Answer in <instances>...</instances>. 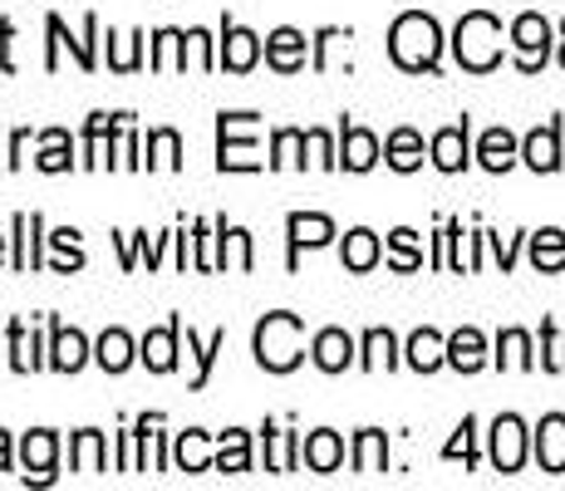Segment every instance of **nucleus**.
Listing matches in <instances>:
<instances>
[{
    "mask_svg": "<svg viewBox=\"0 0 565 491\" xmlns=\"http://www.w3.org/2000/svg\"><path fill=\"white\" fill-rule=\"evenodd\" d=\"M388 60L408 74H433L443 60V25L423 10H404L388 30Z\"/></svg>",
    "mask_w": 565,
    "mask_h": 491,
    "instance_id": "1",
    "label": "nucleus"
},
{
    "mask_svg": "<svg viewBox=\"0 0 565 491\" xmlns=\"http://www.w3.org/2000/svg\"><path fill=\"white\" fill-rule=\"evenodd\" d=\"M252 349L266 374H290V369H300V359H306V320L290 310H270L266 320H256Z\"/></svg>",
    "mask_w": 565,
    "mask_h": 491,
    "instance_id": "2",
    "label": "nucleus"
},
{
    "mask_svg": "<svg viewBox=\"0 0 565 491\" xmlns=\"http://www.w3.org/2000/svg\"><path fill=\"white\" fill-rule=\"evenodd\" d=\"M452 54L467 74H492L502 64V20L492 10H467L452 30Z\"/></svg>",
    "mask_w": 565,
    "mask_h": 491,
    "instance_id": "3",
    "label": "nucleus"
},
{
    "mask_svg": "<svg viewBox=\"0 0 565 491\" xmlns=\"http://www.w3.org/2000/svg\"><path fill=\"white\" fill-rule=\"evenodd\" d=\"M256 118L260 114H216V168L222 172H260L266 162L256 158Z\"/></svg>",
    "mask_w": 565,
    "mask_h": 491,
    "instance_id": "4",
    "label": "nucleus"
},
{
    "mask_svg": "<svg viewBox=\"0 0 565 491\" xmlns=\"http://www.w3.org/2000/svg\"><path fill=\"white\" fill-rule=\"evenodd\" d=\"M45 30H50V50H45V70H60V50L70 45L74 64H79L84 74L99 70V50H94V40H99V15H84V40H70V30H64L60 15H45Z\"/></svg>",
    "mask_w": 565,
    "mask_h": 491,
    "instance_id": "5",
    "label": "nucleus"
},
{
    "mask_svg": "<svg viewBox=\"0 0 565 491\" xmlns=\"http://www.w3.org/2000/svg\"><path fill=\"white\" fill-rule=\"evenodd\" d=\"M512 50H516V70L521 74H536L541 64L551 60V20L526 10V15L512 20Z\"/></svg>",
    "mask_w": 565,
    "mask_h": 491,
    "instance_id": "6",
    "label": "nucleus"
},
{
    "mask_svg": "<svg viewBox=\"0 0 565 491\" xmlns=\"http://www.w3.org/2000/svg\"><path fill=\"white\" fill-rule=\"evenodd\" d=\"M487 438H492V467L497 472H521V467H526V452H531V433H526V423L516 418V413H502V418L492 423V433H487Z\"/></svg>",
    "mask_w": 565,
    "mask_h": 491,
    "instance_id": "7",
    "label": "nucleus"
},
{
    "mask_svg": "<svg viewBox=\"0 0 565 491\" xmlns=\"http://www.w3.org/2000/svg\"><path fill=\"white\" fill-rule=\"evenodd\" d=\"M334 222L324 212H290L286 216V242H290V256H286V266L290 270H300V250H315V246H330L334 242Z\"/></svg>",
    "mask_w": 565,
    "mask_h": 491,
    "instance_id": "8",
    "label": "nucleus"
},
{
    "mask_svg": "<svg viewBox=\"0 0 565 491\" xmlns=\"http://www.w3.org/2000/svg\"><path fill=\"white\" fill-rule=\"evenodd\" d=\"M260 60V35L246 25H236L232 15L222 20V45H216V70H232V74H252Z\"/></svg>",
    "mask_w": 565,
    "mask_h": 491,
    "instance_id": "9",
    "label": "nucleus"
},
{
    "mask_svg": "<svg viewBox=\"0 0 565 491\" xmlns=\"http://www.w3.org/2000/svg\"><path fill=\"white\" fill-rule=\"evenodd\" d=\"M89 359H94V349H89V340H84L79 330H74V324L50 320V369L54 374H79Z\"/></svg>",
    "mask_w": 565,
    "mask_h": 491,
    "instance_id": "10",
    "label": "nucleus"
},
{
    "mask_svg": "<svg viewBox=\"0 0 565 491\" xmlns=\"http://www.w3.org/2000/svg\"><path fill=\"white\" fill-rule=\"evenodd\" d=\"M467 138H472V124H467V118H458V124H448V128H438V134H433V143H428L433 168H438V172H462L467 162H472V148H467Z\"/></svg>",
    "mask_w": 565,
    "mask_h": 491,
    "instance_id": "11",
    "label": "nucleus"
},
{
    "mask_svg": "<svg viewBox=\"0 0 565 491\" xmlns=\"http://www.w3.org/2000/svg\"><path fill=\"white\" fill-rule=\"evenodd\" d=\"M521 162L531 172H561V118H551V124L531 128L521 138Z\"/></svg>",
    "mask_w": 565,
    "mask_h": 491,
    "instance_id": "12",
    "label": "nucleus"
},
{
    "mask_svg": "<svg viewBox=\"0 0 565 491\" xmlns=\"http://www.w3.org/2000/svg\"><path fill=\"white\" fill-rule=\"evenodd\" d=\"M178 344H182V320L172 314L162 330H148L143 344H138V359H143L153 374H172L178 369Z\"/></svg>",
    "mask_w": 565,
    "mask_h": 491,
    "instance_id": "13",
    "label": "nucleus"
},
{
    "mask_svg": "<svg viewBox=\"0 0 565 491\" xmlns=\"http://www.w3.org/2000/svg\"><path fill=\"white\" fill-rule=\"evenodd\" d=\"M20 462H25V482H54V462H60V438L50 428L25 433L20 442Z\"/></svg>",
    "mask_w": 565,
    "mask_h": 491,
    "instance_id": "14",
    "label": "nucleus"
},
{
    "mask_svg": "<svg viewBox=\"0 0 565 491\" xmlns=\"http://www.w3.org/2000/svg\"><path fill=\"white\" fill-rule=\"evenodd\" d=\"M10 242H15V250H10V266L15 270H40L45 266V256H40V232H45V216L40 212H15V222H10Z\"/></svg>",
    "mask_w": 565,
    "mask_h": 491,
    "instance_id": "15",
    "label": "nucleus"
},
{
    "mask_svg": "<svg viewBox=\"0 0 565 491\" xmlns=\"http://www.w3.org/2000/svg\"><path fill=\"white\" fill-rule=\"evenodd\" d=\"M531 447H536L541 472L561 477L565 472V413H546L536 423V433H531Z\"/></svg>",
    "mask_w": 565,
    "mask_h": 491,
    "instance_id": "16",
    "label": "nucleus"
},
{
    "mask_svg": "<svg viewBox=\"0 0 565 491\" xmlns=\"http://www.w3.org/2000/svg\"><path fill=\"white\" fill-rule=\"evenodd\" d=\"M379 158H384V143H379L369 128L340 124V168H344V172H369Z\"/></svg>",
    "mask_w": 565,
    "mask_h": 491,
    "instance_id": "17",
    "label": "nucleus"
},
{
    "mask_svg": "<svg viewBox=\"0 0 565 491\" xmlns=\"http://www.w3.org/2000/svg\"><path fill=\"white\" fill-rule=\"evenodd\" d=\"M306 45H310V40L300 35L296 25L270 30V35H266V64L276 74H300V70H306Z\"/></svg>",
    "mask_w": 565,
    "mask_h": 491,
    "instance_id": "18",
    "label": "nucleus"
},
{
    "mask_svg": "<svg viewBox=\"0 0 565 491\" xmlns=\"http://www.w3.org/2000/svg\"><path fill=\"white\" fill-rule=\"evenodd\" d=\"M404 364L413 369V374H438L443 364H448V340H443L438 330H413L408 344H404Z\"/></svg>",
    "mask_w": 565,
    "mask_h": 491,
    "instance_id": "19",
    "label": "nucleus"
},
{
    "mask_svg": "<svg viewBox=\"0 0 565 491\" xmlns=\"http://www.w3.org/2000/svg\"><path fill=\"white\" fill-rule=\"evenodd\" d=\"M477 162H482L487 172H512L521 162V138L512 128H487V134L477 138Z\"/></svg>",
    "mask_w": 565,
    "mask_h": 491,
    "instance_id": "20",
    "label": "nucleus"
},
{
    "mask_svg": "<svg viewBox=\"0 0 565 491\" xmlns=\"http://www.w3.org/2000/svg\"><path fill=\"white\" fill-rule=\"evenodd\" d=\"M310 359L320 374H344V369L354 364V340L344 330H320L310 340Z\"/></svg>",
    "mask_w": 565,
    "mask_h": 491,
    "instance_id": "21",
    "label": "nucleus"
},
{
    "mask_svg": "<svg viewBox=\"0 0 565 491\" xmlns=\"http://www.w3.org/2000/svg\"><path fill=\"white\" fill-rule=\"evenodd\" d=\"M300 462L310 467V472H340V462H344V438L334 428H315L306 442H300Z\"/></svg>",
    "mask_w": 565,
    "mask_h": 491,
    "instance_id": "22",
    "label": "nucleus"
},
{
    "mask_svg": "<svg viewBox=\"0 0 565 491\" xmlns=\"http://www.w3.org/2000/svg\"><path fill=\"white\" fill-rule=\"evenodd\" d=\"M487 334L472 330V324H462V330L448 334V364L458 369V374H477V369H487Z\"/></svg>",
    "mask_w": 565,
    "mask_h": 491,
    "instance_id": "23",
    "label": "nucleus"
},
{
    "mask_svg": "<svg viewBox=\"0 0 565 491\" xmlns=\"http://www.w3.org/2000/svg\"><path fill=\"white\" fill-rule=\"evenodd\" d=\"M340 260H344V270H354V276H364V270H374L379 260H384V246H379V236L369 232V226H354V232H344Z\"/></svg>",
    "mask_w": 565,
    "mask_h": 491,
    "instance_id": "24",
    "label": "nucleus"
},
{
    "mask_svg": "<svg viewBox=\"0 0 565 491\" xmlns=\"http://www.w3.org/2000/svg\"><path fill=\"white\" fill-rule=\"evenodd\" d=\"M70 472H108V442L99 428H79L70 438Z\"/></svg>",
    "mask_w": 565,
    "mask_h": 491,
    "instance_id": "25",
    "label": "nucleus"
},
{
    "mask_svg": "<svg viewBox=\"0 0 565 491\" xmlns=\"http://www.w3.org/2000/svg\"><path fill=\"white\" fill-rule=\"evenodd\" d=\"M6 344H10V369H15V374L50 369V359H45V349H40V340H35V334H25V320H10Z\"/></svg>",
    "mask_w": 565,
    "mask_h": 491,
    "instance_id": "26",
    "label": "nucleus"
},
{
    "mask_svg": "<svg viewBox=\"0 0 565 491\" xmlns=\"http://www.w3.org/2000/svg\"><path fill=\"white\" fill-rule=\"evenodd\" d=\"M266 438V472H296L300 467V433H280L276 423H260Z\"/></svg>",
    "mask_w": 565,
    "mask_h": 491,
    "instance_id": "27",
    "label": "nucleus"
},
{
    "mask_svg": "<svg viewBox=\"0 0 565 491\" xmlns=\"http://www.w3.org/2000/svg\"><path fill=\"white\" fill-rule=\"evenodd\" d=\"M134 359H138V344L128 330H104L99 344H94V364H99L104 374H124Z\"/></svg>",
    "mask_w": 565,
    "mask_h": 491,
    "instance_id": "28",
    "label": "nucleus"
},
{
    "mask_svg": "<svg viewBox=\"0 0 565 491\" xmlns=\"http://www.w3.org/2000/svg\"><path fill=\"white\" fill-rule=\"evenodd\" d=\"M216 472H252V433L246 428L216 433Z\"/></svg>",
    "mask_w": 565,
    "mask_h": 491,
    "instance_id": "29",
    "label": "nucleus"
},
{
    "mask_svg": "<svg viewBox=\"0 0 565 491\" xmlns=\"http://www.w3.org/2000/svg\"><path fill=\"white\" fill-rule=\"evenodd\" d=\"M206 438H212V433H202V428L178 433V442H172V462H178L182 472H212L216 457H212V447H206Z\"/></svg>",
    "mask_w": 565,
    "mask_h": 491,
    "instance_id": "30",
    "label": "nucleus"
},
{
    "mask_svg": "<svg viewBox=\"0 0 565 491\" xmlns=\"http://www.w3.org/2000/svg\"><path fill=\"white\" fill-rule=\"evenodd\" d=\"M531 266H536L541 276L565 270V232L561 226H541V232H531Z\"/></svg>",
    "mask_w": 565,
    "mask_h": 491,
    "instance_id": "31",
    "label": "nucleus"
},
{
    "mask_svg": "<svg viewBox=\"0 0 565 491\" xmlns=\"http://www.w3.org/2000/svg\"><path fill=\"white\" fill-rule=\"evenodd\" d=\"M384 162L394 172H418L423 168V134H413V128H394V134L384 138Z\"/></svg>",
    "mask_w": 565,
    "mask_h": 491,
    "instance_id": "32",
    "label": "nucleus"
},
{
    "mask_svg": "<svg viewBox=\"0 0 565 491\" xmlns=\"http://www.w3.org/2000/svg\"><path fill=\"white\" fill-rule=\"evenodd\" d=\"M492 364L497 369H541V359H536V349H531L526 330H502V334H497Z\"/></svg>",
    "mask_w": 565,
    "mask_h": 491,
    "instance_id": "33",
    "label": "nucleus"
},
{
    "mask_svg": "<svg viewBox=\"0 0 565 491\" xmlns=\"http://www.w3.org/2000/svg\"><path fill=\"white\" fill-rule=\"evenodd\" d=\"M306 148H310L306 128H276V134H270L266 168H306Z\"/></svg>",
    "mask_w": 565,
    "mask_h": 491,
    "instance_id": "34",
    "label": "nucleus"
},
{
    "mask_svg": "<svg viewBox=\"0 0 565 491\" xmlns=\"http://www.w3.org/2000/svg\"><path fill=\"white\" fill-rule=\"evenodd\" d=\"M354 472H388V438L379 428L354 433Z\"/></svg>",
    "mask_w": 565,
    "mask_h": 491,
    "instance_id": "35",
    "label": "nucleus"
},
{
    "mask_svg": "<svg viewBox=\"0 0 565 491\" xmlns=\"http://www.w3.org/2000/svg\"><path fill=\"white\" fill-rule=\"evenodd\" d=\"M128 118L134 114H89V124H84V168H99V148L128 124Z\"/></svg>",
    "mask_w": 565,
    "mask_h": 491,
    "instance_id": "36",
    "label": "nucleus"
},
{
    "mask_svg": "<svg viewBox=\"0 0 565 491\" xmlns=\"http://www.w3.org/2000/svg\"><path fill=\"white\" fill-rule=\"evenodd\" d=\"M40 172H70L74 168V138L64 128H45L40 134V158H35Z\"/></svg>",
    "mask_w": 565,
    "mask_h": 491,
    "instance_id": "37",
    "label": "nucleus"
},
{
    "mask_svg": "<svg viewBox=\"0 0 565 491\" xmlns=\"http://www.w3.org/2000/svg\"><path fill=\"white\" fill-rule=\"evenodd\" d=\"M360 369H369V374H379V369H398V340L394 330H369L360 340Z\"/></svg>",
    "mask_w": 565,
    "mask_h": 491,
    "instance_id": "38",
    "label": "nucleus"
},
{
    "mask_svg": "<svg viewBox=\"0 0 565 491\" xmlns=\"http://www.w3.org/2000/svg\"><path fill=\"white\" fill-rule=\"evenodd\" d=\"M143 168H168V172L182 168V138H178V128H153V134H148Z\"/></svg>",
    "mask_w": 565,
    "mask_h": 491,
    "instance_id": "39",
    "label": "nucleus"
},
{
    "mask_svg": "<svg viewBox=\"0 0 565 491\" xmlns=\"http://www.w3.org/2000/svg\"><path fill=\"white\" fill-rule=\"evenodd\" d=\"M226 349V330H212V340H198V334L188 330V354L198 359V374H192V388H206V378H212V364L216 354Z\"/></svg>",
    "mask_w": 565,
    "mask_h": 491,
    "instance_id": "40",
    "label": "nucleus"
},
{
    "mask_svg": "<svg viewBox=\"0 0 565 491\" xmlns=\"http://www.w3.org/2000/svg\"><path fill=\"white\" fill-rule=\"evenodd\" d=\"M388 266H394L398 276H408V270L423 266L418 232H413V226H398V232H388Z\"/></svg>",
    "mask_w": 565,
    "mask_h": 491,
    "instance_id": "41",
    "label": "nucleus"
},
{
    "mask_svg": "<svg viewBox=\"0 0 565 491\" xmlns=\"http://www.w3.org/2000/svg\"><path fill=\"white\" fill-rule=\"evenodd\" d=\"M114 242H118V256H124V270H134L138 260H148V266H158V250L168 246L172 236H158V242H148V232H134V242H128V236L118 232Z\"/></svg>",
    "mask_w": 565,
    "mask_h": 491,
    "instance_id": "42",
    "label": "nucleus"
},
{
    "mask_svg": "<svg viewBox=\"0 0 565 491\" xmlns=\"http://www.w3.org/2000/svg\"><path fill=\"white\" fill-rule=\"evenodd\" d=\"M50 246L60 250V260H54V270H60V276L84 270V246H79V232H74V226H60V232L50 236Z\"/></svg>",
    "mask_w": 565,
    "mask_h": 491,
    "instance_id": "43",
    "label": "nucleus"
},
{
    "mask_svg": "<svg viewBox=\"0 0 565 491\" xmlns=\"http://www.w3.org/2000/svg\"><path fill=\"white\" fill-rule=\"evenodd\" d=\"M143 30H134V35H128V50H118V35L114 30H108V64H114L118 74H134L138 64H143Z\"/></svg>",
    "mask_w": 565,
    "mask_h": 491,
    "instance_id": "44",
    "label": "nucleus"
},
{
    "mask_svg": "<svg viewBox=\"0 0 565 491\" xmlns=\"http://www.w3.org/2000/svg\"><path fill=\"white\" fill-rule=\"evenodd\" d=\"M443 457H448V462H458V457H462L467 467H477V418H462L458 423V438L443 447Z\"/></svg>",
    "mask_w": 565,
    "mask_h": 491,
    "instance_id": "45",
    "label": "nucleus"
},
{
    "mask_svg": "<svg viewBox=\"0 0 565 491\" xmlns=\"http://www.w3.org/2000/svg\"><path fill=\"white\" fill-rule=\"evenodd\" d=\"M541 369H546V374H565V354H561L556 320H541Z\"/></svg>",
    "mask_w": 565,
    "mask_h": 491,
    "instance_id": "46",
    "label": "nucleus"
},
{
    "mask_svg": "<svg viewBox=\"0 0 565 491\" xmlns=\"http://www.w3.org/2000/svg\"><path fill=\"white\" fill-rule=\"evenodd\" d=\"M340 40H350V30H340V25H324L320 35L310 40V45H315V60H310V64H315V74H324V70H330V50L340 45Z\"/></svg>",
    "mask_w": 565,
    "mask_h": 491,
    "instance_id": "47",
    "label": "nucleus"
},
{
    "mask_svg": "<svg viewBox=\"0 0 565 491\" xmlns=\"http://www.w3.org/2000/svg\"><path fill=\"white\" fill-rule=\"evenodd\" d=\"M306 138H310V152H315V162H320L324 172H334V168H340V148H334V138L324 134V128H306Z\"/></svg>",
    "mask_w": 565,
    "mask_h": 491,
    "instance_id": "48",
    "label": "nucleus"
},
{
    "mask_svg": "<svg viewBox=\"0 0 565 491\" xmlns=\"http://www.w3.org/2000/svg\"><path fill=\"white\" fill-rule=\"evenodd\" d=\"M487 242H492V250H497V266H502V270H512V266H516L521 236H512V242H502V236H492V232H487Z\"/></svg>",
    "mask_w": 565,
    "mask_h": 491,
    "instance_id": "49",
    "label": "nucleus"
},
{
    "mask_svg": "<svg viewBox=\"0 0 565 491\" xmlns=\"http://www.w3.org/2000/svg\"><path fill=\"white\" fill-rule=\"evenodd\" d=\"M232 250H236V266H242V270H252V266H256L252 232H242V226H236V242H232Z\"/></svg>",
    "mask_w": 565,
    "mask_h": 491,
    "instance_id": "50",
    "label": "nucleus"
},
{
    "mask_svg": "<svg viewBox=\"0 0 565 491\" xmlns=\"http://www.w3.org/2000/svg\"><path fill=\"white\" fill-rule=\"evenodd\" d=\"M10 40H15V20H0V70L15 74V60H10Z\"/></svg>",
    "mask_w": 565,
    "mask_h": 491,
    "instance_id": "51",
    "label": "nucleus"
},
{
    "mask_svg": "<svg viewBox=\"0 0 565 491\" xmlns=\"http://www.w3.org/2000/svg\"><path fill=\"white\" fill-rule=\"evenodd\" d=\"M25 148H30V128H15V134H10V158H6V168H20V162H25Z\"/></svg>",
    "mask_w": 565,
    "mask_h": 491,
    "instance_id": "52",
    "label": "nucleus"
},
{
    "mask_svg": "<svg viewBox=\"0 0 565 491\" xmlns=\"http://www.w3.org/2000/svg\"><path fill=\"white\" fill-rule=\"evenodd\" d=\"M0 472H10V433L0 428Z\"/></svg>",
    "mask_w": 565,
    "mask_h": 491,
    "instance_id": "53",
    "label": "nucleus"
},
{
    "mask_svg": "<svg viewBox=\"0 0 565 491\" xmlns=\"http://www.w3.org/2000/svg\"><path fill=\"white\" fill-rule=\"evenodd\" d=\"M0 266H6V236H0Z\"/></svg>",
    "mask_w": 565,
    "mask_h": 491,
    "instance_id": "54",
    "label": "nucleus"
},
{
    "mask_svg": "<svg viewBox=\"0 0 565 491\" xmlns=\"http://www.w3.org/2000/svg\"><path fill=\"white\" fill-rule=\"evenodd\" d=\"M556 60H561V70H565V40H561V54H556Z\"/></svg>",
    "mask_w": 565,
    "mask_h": 491,
    "instance_id": "55",
    "label": "nucleus"
},
{
    "mask_svg": "<svg viewBox=\"0 0 565 491\" xmlns=\"http://www.w3.org/2000/svg\"><path fill=\"white\" fill-rule=\"evenodd\" d=\"M561 40H565V20H561Z\"/></svg>",
    "mask_w": 565,
    "mask_h": 491,
    "instance_id": "56",
    "label": "nucleus"
}]
</instances>
